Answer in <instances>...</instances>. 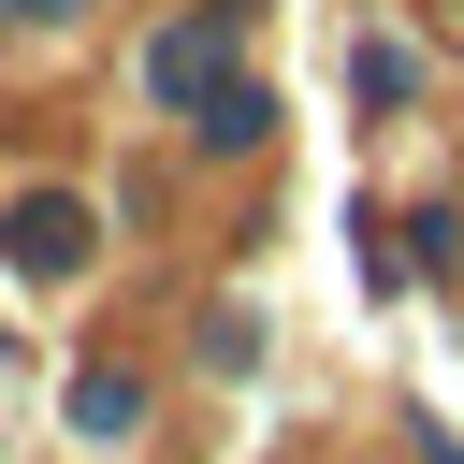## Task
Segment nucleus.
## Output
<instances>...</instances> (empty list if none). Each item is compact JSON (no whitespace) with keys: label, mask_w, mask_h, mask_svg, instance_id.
<instances>
[{"label":"nucleus","mask_w":464,"mask_h":464,"mask_svg":"<svg viewBox=\"0 0 464 464\" xmlns=\"http://www.w3.org/2000/svg\"><path fill=\"white\" fill-rule=\"evenodd\" d=\"M14 14H44V29H58V14H87V0H14Z\"/></svg>","instance_id":"nucleus-6"},{"label":"nucleus","mask_w":464,"mask_h":464,"mask_svg":"<svg viewBox=\"0 0 464 464\" xmlns=\"http://www.w3.org/2000/svg\"><path fill=\"white\" fill-rule=\"evenodd\" d=\"M145 87H160V102H218V87H232L218 14H203V29H160V44H145Z\"/></svg>","instance_id":"nucleus-2"},{"label":"nucleus","mask_w":464,"mask_h":464,"mask_svg":"<svg viewBox=\"0 0 464 464\" xmlns=\"http://www.w3.org/2000/svg\"><path fill=\"white\" fill-rule=\"evenodd\" d=\"M261 116H276V102H261V87H246V72H232V87H218V102H203V145H261Z\"/></svg>","instance_id":"nucleus-3"},{"label":"nucleus","mask_w":464,"mask_h":464,"mask_svg":"<svg viewBox=\"0 0 464 464\" xmlns=\"http://www.w3.org/2000/svg\"><path fill=\"white\" fill-rule=\"evenodd\" d=\"M72 420H87V435H130V420H145V392H130V377H116V362H102V377H87V392H72Z\"/></svg>","instance_id":"nucleus-4"},{"label":"nucleus","mask_w":464,"mask_h":464,"mask_svg":"<svg viewBox=\"0 0 464 464\" xmlns=\"http://www.w3.org/2000/svg\"><path fill=\"white\" fill-rule=\"evenodd\" d=\"M348 87H362V102H406V87H420V58H406V44H362V58H348Z\"/></svg>","instance_id":"nucleus-5"},{"label":"nucleus","mask_w":464,"mask_h":464,"mask_svg":"<svg viewBox=\"0 0 464 464\" xmlns=\"http://www.w3.org/2000/svg\"><path fill=\"white\" fill-rule=\"evenodd\" d=\"M87 246H102V218H87L72 188H29V203L0 218V261H14V276H87Z\"/></svg>","instance_id":"nucleus-1"}]
</instances>
